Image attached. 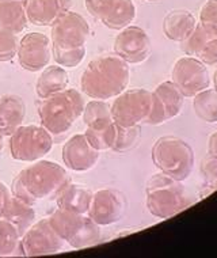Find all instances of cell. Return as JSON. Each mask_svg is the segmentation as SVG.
Segmentation results:
<instances>
[{
    "mask_svg": "<svg viewBox=\"0 0 217 258\" xmlns=\"http://www.w3.org/2000/svg\"><path fill=\"white\" fill-rule=\"evenodd\" d=\"M129 79L130 70L128 62L117 54H111L90 61L82 75L80 87L90 98L107 101L125 91Z\"/></svg>",
    "mask_w": 217,
    "mask_h": 258,
    "instance_id": "obj_1",
    "label": "cell"
},
{
    "mask_svg": "<svg viewBox=\"0 0 217 258\" xmlns=\"http://www.w3.org/2000/svg\"><path fill=\"white\" fill-rule=\"evenodd\" d=\"M71 182V178L62 166L40 160L23 169L13 181V195L27 204H34L38 200L56 197L57 193Z\"/></svg>",
    "mask_w": 217,
    "mask_h": 258,
    "instance_id": "obj_2",
    "label": "cell"
},
{
    "mask_svg": "<svg viewBox=\"0 0 217 258\" xmlns=\"http://www.w3.org/2000/svg\"><path fill=\"white\" fill-rule=\"evenodd\" d=\"M85 99L76 89L62 90L44 98L38 105L41 125L50 135H62L74 126L83 114Z\"/></svg>",
    "mask_w": 217,
    "mask_h": 258,
    "instance_id": "obj_3",
    "label": "cell"
},
{
    "mask_svg": "<svg viewBox=\"0 0 217 258\" xmlns=\"http://www.w3.org/2000/svg\"><path fill=\"white\" fill-rule=\"evenodd\" d=\"M147 208L152 216L170 219L186 209L190 203L181 181L163 173L152 175L146 189Z\"/></svg>",
    "mask_w": 217,
    "mask_h": 258,
    "instance_id": "obj_4",
    "label": "cell"
},
{
    "mask_svg": "<svg viewBox=\"0 0 217 258\" xmlns=\"http://www.w3.org/2000/svg\"><path fill=\"white\" fill-rule=\"evenodd\" d=\"M152 162L160 173L182 182L189 178L193 171L194 152L182 139L164 136L156 140L152 147Z\"/></svg>",
    "mask_w": 217,
    "mask_h": 258,
    "instance_id": "obj_5",
    "label": "cell"
},
{
    "mask_svg": "<svg viewBox=\"0 0 217 258\" xmlns=\"http://www.w3.org/2000/svg\"><path fill=\"white\" fill-rule=\"evenodd\" d=\"M48 219L54 231L72 249H87L101 240V228L87 215L58 208Z\"/></svg>",
    "mask_w": 217,
    "mask_h": 258,
    "instance_id": "obj_6",
    "label": "cell"
},
{
    "mask_svg": "<svg viewBox=\"0 0 217 258\" xmlns=\"http://www.w3.org/2000/svg\"><path fill=\"white\" fill-rule=\"evenodd\" d=\"M53 147L52 135L41 125H21L10 139V151L15 160L36 162Z\"/></svg>",
    "mask_w": 217,
    "mask_h": 258,
    "instance_id": "obj_7",
    "label": "cell"
},
{
    "mask_svg": "<svg viewBox=\"0 0 217 258\" xmlns=\"http://www.w3.org/2000/svg\"><path fill=\"white\" fill-rule=\"evenodd\" d=\"M152 107V93L146 89L125 90L117 95L110 106L111 118L120 126H133L146 122Z\"/></svg>",
    "mask_w": 217,
    "mask_h": 258,
    "instance_id": "obj_8",
    "label": "cell"
},
{
    "mask_svg": "<svg viewBox=\"0 0 217 258\" xmlns=\"http://www.w3.org/2000/svg\"><path fill=\"white\" fill-rule=\"evenodd\" d=\"M64 243L65 242L54 231L49 219H42L21 236L19 249L25 257H40L58 253Z\"/></svg>",
    "mask_w": 217,
    "mask_h": 258,
    "instance_id": "obj_9",
    "label": "cell"
},
{
    "mask_svg": "<svg viewBox=\"0 0 217 258\" xmlns=\"http://www.w3.org/2000/svg\"><path fill=\"white\" fill-rule=\"evenodd\" d=\"M171 79L185 98H193L210 85L206 66L193 56L181 57L174 64Z\"/></svg>",
    "mask_w": 217,
    "mask_h": 258,
    "instance_id": "obj_10",
    "label": "cell"
},
{
    "mask_svg": "<svg viewBox=\"0 0 217 258\" xmlns=\"http://www.w3.org/2000/svg\"><path fill=\"white\" fill-rule=\"evenodd\" d=\"M90 36V26L80 14L65 11L52 25V46L69 50L85 46Z\"/></svg>",
    "mask_w": 217,
    "mask_h": 258,
    "instance_id": "obj_11",
    "label": "cell"
},
{
    "mask_svg": "<svg viewBox=\"0 0 217 258\" xmlns=\"http://www.w3.org/2000/svg\"><path fill=\"white\" fill-rule=\"evenodd\" d=\"M85 3L94 18L111 30H122L136 18L132 0H85Z\"/></svg>",
    "mask_w": 217,
    "mask_h": 258,
    "instance_id": "obj_12",
    "label": "cell"
},
{
    "mask_svg": "<svg viewBox=\"0 0 217 258\" xmlns=\"http://www.w3.org/2000/svg\"><path fill=\"white\" fill-rule=\"evenodd\" d=\"M185 97L173 80L160 83L152 91V107L147 124L159 125L177 117L182 110Z\"/></svg>",
    "mask_w": 217,
    "mask_h": 258,
    "instance_id": "obj_13",
    "label": "cell"
},
{
    "mask_svg": "<svg viewBox=\"0 0 217 258\" xmlns=\"http://www.w3.org/2000/svg\"><path fill=\"white\" fill-rule=\"evenodd\" d=\"M125 207L126 204L122 193L114 189H101L93 195L87 216L99 227L110 226L124 216Z\"/></svg>",
    "mask_w": 217,
    "mask_h": 258,
    "instance_id": "obj_14",
    "label": "cell"
},
{
    "mask_svg": "<svg viewBox=\"0 0 217 258\" xmlns=\"http://www.w3.org/2000/svg\"><path fill=\"white\" fill-rule=\"evenodd\" d=\"M151 41L138 26H126L115 37L114 53L128 64H140L150 56Z\"/></svg>",
    "mask_w": 217,
    "mask_h": 258,
    "instance_id": "obj_15",
    "label": "cell"
},
{
    "mask_svg": "<svg viewBox=\"0 0 217 258\" xmlns=\"http://www.w3.org/2000/svg\"><path fill=\"white\" fill-rule=\"evenodd\" d=\"M48 36L42 33H29L19 41L18 60L23 70L37 72L44 70L52 57V48Z\"/></svg>",
    "mask_w": 217,
    "mask_h": 258,
    "instance_id": "obj_16",
    "label": "cell"
},
{
    "mask_svg": "<svg viewBox=\"0 0 217 258\" xmlns=\"http://www.w3.org/2000/svg\"><path fill=\"white\" fill-rule=\"evenodd\" d=\"M101 156L98 151L86 139L85 134L74 135L62 147L64 165L74 171H87L97 165Z\"/></svg>",
    "mask_w": 217,
    "mask_h": 258,
    "instance_id": "obj_17",
    "label": "cell"
},
{
    "mask_svg": "<svg viewBox=\"0 0 217 258\" xmlns=\"http://www.w3.org/2000/svg\"><path fill=\"white\" fill-rule=\"evenodd\" d=\"M71 5L72 0H27V18L36 26H52Z\"/></svg>",
    "mask_w": 217,
    "mask_h": 258,
    "instance_id": "obj_18",
    "label": "cell"
},
{
    "mask_svg": "<svg viewBox=\"0 0 217 258\" xmlns=\"http://www.w3.org/2000/svg\"><path fill=\"white\" fill-rule=\"evenodd\" d=\"M26 106L19 95H5L0 98V134L11 136L22 125Z\"/></svg>",
    "mask_w": 217,
    "mask_h": 258,
    "instance_id": "obj_19",
    "label": "cell"
},
{
    "mask_svg": "<svg viewBox=\"0 0 217 258\" xmlns=\"http://www.w3.org/2000/svg\"><path fill=\"white\" fill-rule=\"evenodd\" d=\"M91 200H93V193L89 187L72 182L66 183L56 196L58 208L83 215H87L89 212Z\"/></svg>",
    "mask_w": 217,
    "mask_h": 258,
    "instance_id": "obj_20",
    "label": "cell"
},
{
    "mask_svg": "<svg viewBox=\"0 0 217 258\" xmlns=\"http://www.w3.org/2000/svg\"><path fill=\"white\" fill-rule=\"evenodd\" d=\"M197 25V19L190 11L174 10L166 15L163 21L164 36L171 41L182 42L190 36Z\"/></svg>",
    "mask_w": 217,
    "mask_h": 258,
    "instance_id": "obj_21",
    "label": "cell"
},
{
    "mask_svg": "<svg viewBox=\"0 0 217 258\" xmlns=\"http://www.w3.org/2000/svg\"><path fill=\"white\" fill-rule=\"evenodd\" d=\"M27 0H0V27L22 33L27 26Z\"/></svg>",
    "mask_w": 217,
    "mask_h": 258,
    "instance_id": "obj_22",
    "label": "cell"
},
{
    "mask_svg": "<svg viewBox=\"0 0 217 258\" xmlns=\"http://www.w3.org/2000/svg\"><path fill=\"white\" fill-rule=\"evenodd\" d=\"M2 218L14 224V227L18 230L19 235L22 236L36 223V211L33 209L31 204H27L18 197L11 196L6 204Z\"/></svg>",
    "mask_w": 217,
    "mask_h": 258,
    "instance_id": "obj_23",
    "label": "cell"
},
{
    "mask_svg": "<svg viewBox=\"0 0 217 258\" xmlns=\"http://www.w3.org/2000/svg\"><path fill=\"white\" fill-rule=\"evenodd\" d=\"M69 83V76L65 68L61 66H49L40 75L36 85V93L41 99L48 98L66 89Z\"/></svg>",
    "mask_w": 217,
    "mask_h": 258,
    "instance_id": "obj_24",
    "label": "cell"
},
{
    "mask_svg": "<svg viewBox=\"0 0 217 258\" xmlns=\"http://www.w3.org/2000/svg\"><path fill=\"white\" fill-rule=\"evenodd\" d=\"M85 136L89 143L98 151H106L113 147L117 132V124L113 118H102L86 125Z\"/></svg>",
    "mask_w": 217,
    "mask_h": 258,
    "instance_id": "obj_25",
    "label": "cell"
},
{
    "mask_svg": "<svg viewBox=\"0 0 217 258\" xmlns=\"http://www.w3.org/2000/svg\"><path fill=\"white\" fill-rule=\"evenodd\" d=\"M193 107L197 117L205 122H217V91L205 89L193 97Z\"/></svg>",
    "mask_w": 217,
    "mask_h": 258,
    "instance_id": "obj_26",
    "label": "cell"
},
{
    "mask_svg": "<svg viewBox=\"0 0 217 258\" xmlns=\"http://www.w3.org/2000/svg\"><path fill=\"white\" fill-rule=\"evenodd\" d=\"M21 235L14 224L0 218V257L11 255L19 249Z\"/></svg>",
    "mask_w": 217,
    "mask_h": 258,
    "instance_id": "obj_27",
    "label": "cell"
},
{
    "mask_svg": "<svg viewBox=\"0 0 217 258\" xmlns=\"http://www.w3.org/2000/svg\"><path fill=\"white\" fill-rule=\"evenodd\" d=\"M140 132H141L140 125H133V126L117 125V132L111 150L117 152H126L134 148L140 140Z\"/></svg>",
    "mask_w": 217,
    "mask_h": 258,
    "instance_id": "obj_28",
    "label": "cell"
},
{
    "mask_svg": "<svg viewBox=\"0 0 217 258\" xmlns=\"http://www.w3.org/2000/svg\"><path fill=\"white\" fill-rule=\"evenodd\" d=\"M210 38H213V37L209 34L208 31L205 30L201 25H197L190 36L181 42V49L186 53V56L197 57V54L201 52V49L204 48Z\"/></svg>",
    "mask_w": 217,
    "mask_h": 258,
    "instance_id": "obj_29",
    "label": "cell"
},
{
    "mask_svg": "<svg viewBox=\"0 0 217 258\" xmlns=\"http://www.w3.org/2000/svg\"><path fill=\"white\" fill-rule=\"evenodd\" d=\"M52 53H53V58L56 60L58 66H61L64 68H75L86 57V45L85 46H80L76 49H69V50H62L53 48L52 46Z\"/></svg>",
    "mask_w": 217,
    "mask_h": 258,
    "instance_id": "obj_30",
    "label": "cell"
},
{
    "mask_svg": "<svg viewBox=\"0 0 217 258\" xmlns=\"http://www.w3.org/2000/svg\"><path fill=\"white\" fill-rule=\"evenodd\" d=\"M18 36L13 31L0 27V61H10L18 53Z\"/></svg>",
    "mask_w": 217,
    "mask_h": 258,
    "instance_id": "obj_31",
    "label": "cell"
},
{
    "mask_svg": "<svg viewBox=\"0 0 217 258\" xmlns=\"http://www.w3.org/2000/svg\"><path fill=\"white\" fill-rule=\"evenodd\" d=\"M199 25L217 38V0H208L199 11Z\"/></svg>",
    "mask_w": 217,
    "mask_h": 258,
    "instance_id": "obj_32",
    "label": "cell"
},
{
    "mask_svg": "<svg viewBox=\"0 0 217 258\" xmlns=\"http://www.w3.org/2000/svg\"><path fill=\"white\" fill-rule=\"evenodd\" d=\"M82 116H83V121L86 125L91 124L97 120H102V118H110V106H109V103L101 101V99L90 101L87 105H85V110H83Z\"/></svg>",
    "mask_w": 217,
    "mask_h": 258,
    "instance_id": "obj_33",
    "label": "cell"
},
{
    "mask_svg": "<svg viewBox=\"0 0 217 258\" xmlns=\"http://www.w3.org/2000/svg\"><path fill=\"white\" fill-rule=\"evenodd\" d=\"M201 174L204 178V189L206 195L217 189V159L213 156H206L201 163Z\"/></svg>",
    "mask_w": 217,
    "mask_h": 258,
    "instance_id": "obj_34",
    "label": "cell"
},
{
    "mask_svg": "<svg viewBox=\"0 0 217 258\" xmlns=\"http://www.w3.org/2000/svg\"><path fill=\"white\" fill-rule=\"evenodd\" d=\"M197 58L205 66H217V38H210L197 54Z\"/></svg>",
    "mask_w": 217,
    "mask_h": 258,
    "instance_id": "obj_35",
    "label": "cell"
},
{
    "mask_svg": "<svg viewBox=\"0 0 217 258\" xmlns=\"http://www.w3.org/2000/svg\"><path fill=\"white\" fill-rule=\"evenodd\" d=\"M11 197L10 195V190L7 189L5 183L0 181V218H2V214H3V211L6 208V204H7V201Z\"/></svg>",
    "mask_w": 217,
    "mask_h": 258,
    "instance_id": "obj_36",
    "label": "cell"
},
{
    "mask_svg": "<svg viewBox=\"0 0 217 258\" xmlns=\"http://www.w3.org/2000/svg\"><path fill=\"white\" fill-rule=\"evenodd\" d=\"M208 154L217 159V131L210 135L208 142Z\"/></svg>",
    "mask_w": 217,
    "mask_h": 258,
    "instance_id": "obj_37",
    "label": "cell"
},
{
    "mask_svg": "<svg viewBox=\"0 0 217 258\" xmlns=\"http://www.w3.org/2000/svg\"><path fill=\"white\" fill-rule=\"evenodd\" d=\"M213 85H214V90L217 91V70L213 74Z\"/></svg>",
    "mask_w": 217,
    "mask_h": 258,
    "instance_id": "obj_38",
    "label": "cell"
},
{
    "mask_svg": "<svg viewBox=\"0 0 217 258\" xmlns=\"http://www.w3.org/2000/svg\"><path fill=\"white\" fill-rule=\"evenodd\" d=\"M3 147H5V136L0 134V151L3 150Z\"/></svg>",
    "mask_w": 217,
    "mask_h": 258,
    "instance_id": "obj_39",
    "label": "cell"
},
{
    "mask_svg": "<svg viewBox=\"0 0 217 258\" xmlns=\"http://www.w3.org/2000/svg\"><path fill=\"white\" fill-rule=\"evenodd\" d=\"M147 2H158V0H147Z\"/></svg>",
    "mask_w": 217,
    "mask_h": 258,
    "instance_id": "obj_40",
    "label": "cell"
}]
</instances>
